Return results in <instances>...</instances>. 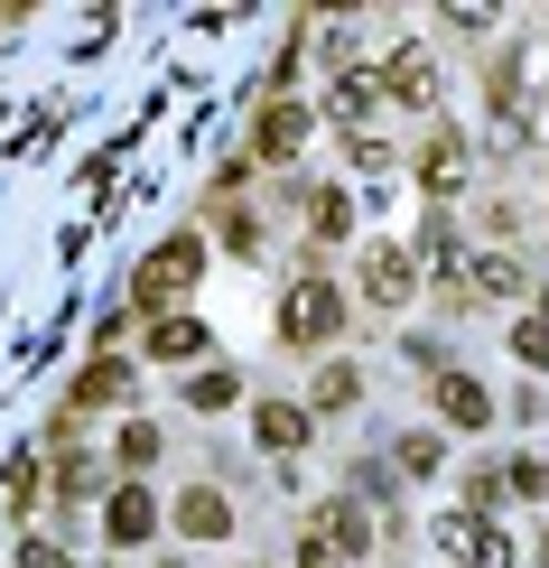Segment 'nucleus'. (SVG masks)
<instances>
[{
  "instance_id": "nucleus-21",
  "label": "nucleus",
  "mask_w": 549,
  "mask_h": 568,
  "mask_svg": "<svg viewBox=\"0 0 549 568\" xmlns=\"http://www.w3.org/2000/svg\"><path fill=\"white\" fill-rule=\"evenodd\" d=\"M512 354H521V364H549V317H531V326H521V336H512Z\"/></svg>"
},
{
  "instance_id": "nucleus-12",
  "label": "nucleus",
  "mask_w": 549,
  "mask_h": 568,
  "mask_svg": "<svg viewBox=\"0 0 549 568\" xmlns=\"http://www.w3.org/2000/svg\"><path fill=\"white\" fill-rule=\"evenodd\" d=\"M298 140H307V112H298V103H271V112H261V150H271V159H289Z\"/></svg>"
},
{
  "instance_id": "nucleus-9",
  "label": "nucleus",
  "mask_w": 549,
  "mask_h": 568,
  "mask_svg": "<svg viewBox=\"0 0 549 568\" xmlns=\"http://www.w3.org/2000/svg\"><path fill=\"white\" fill-rule=\"evenodd\" d=\"M438 540H447V550H457L466 568H485V559H494V568H504V559H512V550H504V540H494L485 523H475V513H447V523H438Z\"/></svg>"
},
{
  "instance_id": "nucleus-23",
  "label": "nucleus",
  "mask_w": 549,
  "mask_h": 568,
  "mask_svg": "<svg viewBox=\"0 0 549 568\" xmlns=\"http://www.w3.org/2000/svg\"><path fill=\"white\" fill-rule=\"evenodd\" d=\"M159 568H186V559H159Z\"/></svg>"
},
{
  "instance_id": "nucleus-18",
  "label": "nucleus",
  "mask_w": 549,
  "mask_h": 568,
  "mask_svg": "<svg viewBox=\"0 0 549 568\" xmlns=\"http://www.w3.org/2000/svg\"><path fill=\"white\" fill-rule=\"evenodd\" d=\"M392 457H400V476H438V457H447V447H438V438H400Z\"/></svg>"
},
{
  "instance_id": "nucleus-8",
  "label": "nucleus",
  "mask_w": 549,
  "mask_h": 568,
  "mask_svg": "<svg viewBox=\"0 0 549 568\" xmlns=\"http://www.w3.org/2000/svg\"><path fill=\"white\" fill-rule=\"evenodd\" d=\"M317 540H326L336 559H364V550H373V523H364V504H326V513H317Z\"/></svg>"
},
{
  "instance_id": "nucleus-10",
  "label": "nucleus",
  "mask_w": 549,
  "mask_h": 568,
  "mask_svg": "<svg viewBox=\"0 0 549 568\" xmlns=\"http://www.w3.org/2000/svg\"><path fill=\"white\" fill-rule=\"evenodd\" d=\"M150 523H159V513H150V494H140V485H122V494L103 504V531H112V550H131V540H150Z\"/></svg>"
},
{
  "instance_id": "nucleus-15",
  "label": "nucleus",
  "mask_w": 549,
  "mask_h": 568,
  "mask_svg": "<svg viewBox=\"0 0 549 568\" xmlns=\"http://www.w3.org/2000/svg\"><path fill=\"white\" fill-rule=\"evenodd\" d=\"M205 336H196V326H186V317H159L150 326V354H169V364H177V354H196Z\"/></svg>"
},
{
  "instance_id": "nucleus-2",
  "label": "nucleus",
  "mask_w": 549,
  "mask_h": 568,
  "mask_svg": "<svg viewBox=\"0 0 549 568\" xmlns=\"http://www.w3.org/2000/svg\"><path fill=\"white\" fill-rule=\"evenodd\" d=\"M336 317H345V298L326 290V280H298V290H289V317H279V326H289L298 345H326V336H336Z\"/></svg>"
},
{
  "instance_id": "nucleus-6",
  "label": "nucleus",
  "mask_w": 549,
  "mask_h": 568,
  "mask_svg": "<svg viewBox=\"0 0 549 568\" xmlns=\"http://www.w3.org/2000/svg\"><path fill=\"white\" fill-rule=\"evenodd\" d=\"M177 531H186V540H224V531H233V504H224L214 485H186V494H177Z\"/></svg>"
},
{
  "instance_id": "nucleus-19",
  "label": "nucleus",
  "mask_w": 549,
  "mask_h": 568,
  "mask_svg": "<svg viewBox=\"0 0 549 568\" xmlns=\"http://www.w3.org/2000/svg\"><path fill=\"white\" fill-rule=\"evenodd\" d=\"M186 400H196V410H224V400H233V373H196V383H186Z\"/></svg>"
},
{
  "instance_id": "nucleus-20",
  "label": "nucleus",
  "mask_w": 549,
  "mask_h": 568,
  "mask_svg": "<svg viewBox=\"0 0 549 568\" xmlns=\"http://www.w3.org/2000/svg\"><path fill=\"white\" fill-rule=\"evenodd\" d=\"M159 457V429H150V419H131V429H122V466H150Z\"/></svg>"
},
{
  "instance_id": "nucleus-13",
  "label": "nucleus",
  "mask_w": 549,
  "mask_h": 568,
  "mask_svg": "<svg viewBox=\"0 0 549 568\" xmlns=\"http://www.w3.org/2000/svg\"><path fill=\"white\" fill-rule=\"evenodd\" d=\"M419 169H428V186H457V178H466V150H457V131H428V159H419Z\"/></svg>"
},
{
  "instance_id": "nucleus-7",
  "label": "nucleus",
  "mask_w": 549,
  "mask_h": 568,
  "mask_svg": "<svg viewBox=\"0 0 549 568\" xmlns=\"http://www.w3.org/2000/svg\"><path fill=\"white\" fill-rule=\"evenodd\" d=\"M447 271H457L466 298H512V290H521V271L504 262V252H475V262H447Z\"/></svg>"
},
{
  "instance_id": "nucleus-5",
  "label": "nucleus",
  "mask_w": 549,
  "mask_h": 568,
  "mask_svg": "<svg viewBox=\"0 0 549 568\" xmlns=\"http://www.w3.org/2000/svg\"><path fill=\"white\" fill-rule=\"evenodd\" d=\"M252 438L271 447V457H298V447H307V410H298V400H261V410H252Z\"/></svg>"
},
{
  "instance_id": "nucleus-16",
  "label": "nucleus",
  "mask_w": 549,
  "mask_h": 568,
  "mask_svg": "<svg viewBox=\"0 0 549 568\" xmlns=\"http://www.w3.org/2000/svg\"><path fill=\"white\" fill-rule=\"evenodd\" d=\"M307 215H317V233H326V243H345V196H336V186H317V196H307Z\"/></svg>"
},
{
  "instance_id": "nucleus-14",
  "label": "nucleus",
  "mask_w": 549,
  "mask_h": 568,
  "mask_svg": "<svg viewBox=\"0 0 549 568\" xmlns=\"http://www.w3.org/2000/svg\"><path fill=\"white\" fill-rule=\"evenodd\" d=\"M345 400H354V364H326L317 392H307V410H345Z\"/></svg>"
},
{
  "instance_id": "nucleus-17",
  "label": "nucleus",
  "mask_w": 549,
  "mask_h": 568,
  "mask_svg": "<svg viewBox=\"0 0 549 568\" xmlns=\"http://www.w3.org/2000/svg\"><path fill=\"white\" fill-rule=\"evenodd\" d=\"M122 392H131V373H122V364H93L84 383H75V400H122Z\"/></svg>"
},
{
  "instance_id": "nucleus-1",
  "label": "nucleus",
  "mask_w": 549,
  "mask_h": 568,
  "mask_svg": "<svg viewBox=\"0 0 549 568\" xmlns=\"http://www.w3.org/2000/svg\"><path fill=\"white\" fill-rule=\"evenodd\" d=\"M196 271H205V243H196V233H169V243H159L150 262L131 271V307H169Z\"/></svg>"
},
{
  "instance_id": "nucleus-11",
  "label": "nucleus",
  "mask_w": 549,
  "mask_h": 568,
  "mask_svg": "<svg viewBox=\"0 0 549 568\" xmlns=\"http://www.w3.org/2000/svg\"><path fill=\"white\" fill-rule=\"evenodd\" d=\"M392 93H400V103H428V93H438V65H428L419 47H400V57H392Z\"/></svg>"
},
{
  "instance_id": "nucleus-22",
  "label": "nucleus",
  "mask_w": 549,
  "mask_h": 568,
  "mask_svg": "<svg viewBox=\"0 0 549 568\" xmlns=\"http://www.w3.org/2000/svg\"><path fill=\"white\" fill-rule=\"evenodd\" d=\"M298 568H336V550H326V540H307V550H298Z\"/></svg>"
},
{
  "instance_id": "nucleus-4",
  "label": "nucleus",
  "mask_w": 549,
  "mask_h": 568,
  "mask_svg": "<svg viewBox=\"0 0 549 568\" xmlns=\"http://www.w3.org/2000/svg\"><path fill=\"white\" fill-rule=\"evenodd\" d=\"M438 419H447V429H485V419H494V392L475 383V373H447V383H438Z\"/></svg>"
},
{
  "instance_id": "nucleus-3",
  "label": "nucleus",
  "mask_w": 549,
  "mask_h": 568,
  "mask_svg": "<svg viewBox=\"0 0 549 568\" xmlns=\"http://www.w3.org/2000/svg\"><path fill=\"white\" fill-rule=\"evenodd\" d=\"M410 280L419 271H410V252H400V243H373L364 252V298L373 307H410Z\"/></svg>"
}]
</instances>
